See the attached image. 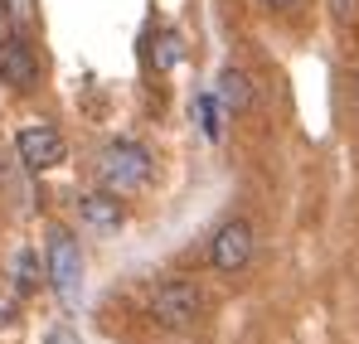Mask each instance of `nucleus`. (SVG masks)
Returning <instances> with one entry per match:
<instances>
[{
	"mask_svg": "<svg viewBox=\"0 0 359 344\" xmlns=\"http://www.w3.org/2000/svg\"><path fill=\"white\" fill-rule=\"evenodd\" d=\"M97 179H102V189L107 194H131V189H141L146 179H151V151L146 146H136V141H112L102 156H97Z\"/></svg>",
	"mask_w": 359,
	"mask_h": 344,
	"instance_id": "obj_1",
	"label": "nucleus"
},
{
	"mask_svg": "<svg viewBox=\"0 0 359 344\" xmlns=\"http://www.w3.org/2000/svg\"><path fill=\"white\" fill-rule=\"evenodd\" d=\"M199 310H204V301H199V291L189 287V282H161L156 296H151V315L165 330H194Z\"/></svg>",
	"mask_w": 359,
	"mask_h": 344,
	"instance_id": "obj_2",
	"label": "nucleus"
},
{
	"mask_svg": "<svg viewBox=\"0 0 359 344\" xmlns=\"http://www.w3.org/2000/svg\"><path fill=\"white\" fill-rule=\"evenodd\" d=\"M15 151H20V160H25L29 170H54V165H63V156H68L63 136L49 126V121H29V126H20Z\"/></svg>",
	"mask_w": 359,
	"mask_h": 344,
	"instance_id": "obj_3",
	"label": "nucleus"
},
{
	"mask_svg": "<svg viewBox=\"0 0 359 344\" xmlns=\"http://www.w3.org/2000/svg\"><path fill=\"white\" fill-rule=\"evenodd\" d=\"M44 277L54 282V291H59L63 305L78 301V287H83V257H78V242H73L63 228L49 238V272H44Z\"/></svg>",
	"mask_w": 359,
	"mask_h": 344,
	"instance_id": "obj_4",
	"label": "nucleus"
},
{
	"mask_svg": "<svg viewBox=\"0 0 359 344\" xmlns=\"http://www.w3.org/2000/svg\"><path fill=\"white\" fill-rule=\"evenodd\" d=\"M248 257H252V228H248L243 219H229L224 228L214 233V242H209V262L233 277V272L248 267Z\"/></svg>",
	"mask_w": 359,
	"mask_h": 344,
	"instance_id": "obj_5",
	"label": "nucleus"
},
{
	"mask_svg": "<svg viewBox=\"0 0 359 344\" xmlns=\"http://www.w3.org/2000/svg\"><path fill=\"white\" fill-rule=\"evenodd\" d=\"M0 83L15 88V92H29L39 83V58L34 49L15 34V39H0Z\"/></svg>",
	"mask_w": 359,
	"mask_h": 344,
	"instance_id": "obj_6",
	"label": "nucleus"
},
{
	"mask_svg": "<svg viewBox=\"0 0 359 344\" xmlns=\"http://www.w3.org/2000/svg\"><path fill=\"white\" fill-rule=\"evenodd\" d=\"M214 102H219V112H224V116L243 112V107L252 102V83H248V73L224 68V73H219V83H214Z\"/></svg>",
	"mask_w": 359,
	"mask_h": 344,
	"instance_id": "obj_7",
	"label": "nucleus"
},
{
	"mask_svg": "<svg viewBox=\"0 0 359 344\" xmlns=\"http://www.w3.org/2000/svg\"><path fill=\"white\" fill-rule=\"evenodd\" d=\"M78 214H83V223L88 228H97V233H112L121 228V204H117V194H88L83 204H78Z\"/></svg>",
	"mask_w": 359,
	"mask_h": 344,
	"instance_id": "obj_8",
	"label": "nucleus"
},
{
	"mask_svg": "<svg viewBox=\"0 0 359 344\" xmlns=\"http://www.w3.org/2000/svg\"><path fill=\"white\" fill-rule=\"evenodd\" d=\"M10 277H15V291H39L44 282V267H39V252H15V267H10Z\"/></svg>",
	"mask_w": 359,
	"mask_h": 344,
	"instance_id": "obj_9",
	"label": "nucleus"
},
{
	"mask_svg": "<svg viewBox=\"0 0 359 344\" xmlns=\"http://www.w3.org/2000/svg\"><path fill=\"white\" fill-rule=\"evenodd\" d=\"M194 112H199V126H204V136H209V141H219V136H224V112H219L214 92H199V97H194Z\"/></svg>",
	"mask_w": 359,
	"mask_h": 344,
	"instance_id": "obj_10",
	"label": "nucleus"
},
{
	"mask_svg": "<svg viewBox=\"0 0 359 344\" xmlns=\"http://www.w3.org/2000/svg\"><path fill=\"white\" fill-rule=\"evenodd\" d=\"M156 49H161V54H156V68H175V63H180V34L165 29V34L156 39Z\"/></svg>",
	"mask_w": 359,
	"mask_h": 344,
	"instance_id": "obj_11",
	"label": "nucleus"
},
{
	"mask_svg": "<svg viewBox=\"0 0 359 344\" xmlns=\"http://www.w3.org/2000/svg\"><path fill=\"white\" fill-rule=\"evenodd\" d=\"M330 5V15L340 20V25H350V20H359V0H325Z\"/></svg>",
	"mask_w": 359,
	"mask_h": 344,
	"instance_id": "obj_12",
	"label": "nucleus"
},
{
	"mask_svg": "<svg viewBox=\"0 0 359 344\" xmlns=\"http://www.w3.org/2000/svg\"><path fill=\"white\" fill-rule=\"evenodd\" d=\"M15 310H20L15 291H5V287H0V325H10V320H15Z\"/></svg>",
	"mask_w": 359,
	"mask_h": 344,
	"instance_id": "obj_13",
	"label": "nucleus"
},
{
	"mask_svg": "<svg viewBox=\"0 0 359 344\" xmlns=\"http://www.w3.org/2000/svg\"><path fill=\"white\" fill-rule=\"evenodd\" d=\"M49 344H83V340H78V335H73V330H68V325H59V330H54V335H49Z\"/></svg>",
	"mask_w": 359,
	"mask_h": 344,
	"instance_id": "obj_14",
	"label": "nucleus"
},
{
	"mask_svg": "<svg viewBox=\"0 0 359 344\" xmlns=\"http://www.w3.org/2000/svg\"><path fill=\"white\" fill-rule=\"evenodd\" d=\"M262 5H267V10H297L301 0H262Z\"/></svg>",
	"mask_w": 359,
	"mask_h": 344,
	"instance_id": "obj_15",
	"label": "nucleus"
},
{
	"mask_svg": "<svg viewBox=\"0 0 359 344\" xmlns=\"http://www.w3.org/2000/svg\"><path fill=\"white\" fill-rule=\"evenodd\" d=\"M355 97H359V88H355Z\"/></svg>",
	"mask_w": 359,
	"mask_h": 344,
	"instance_id": "obj_16",
	"label": "nucleus"
}]
</instances>
